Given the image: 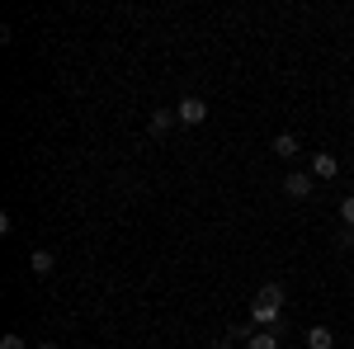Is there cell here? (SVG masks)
<instances>
[{
  "mask_svg": "<svg viewBox=\"0 0 354 349\" xmlns=\"http://www.w3.org/2000/svg\"><path fill=\"white\" fill-rule=\"evenodd\" d=\"M28 269H33L38 279H48V274L57 269V255L53 250H33V255H28Z\"/></svg>",
  "mask_w": 354,
  "mask_h": 349,
  "instance_id": "8",
  "label": "cell"
},
{
  "mask_svg": "<svg viewBox=\"0 0 354 349\" xmlns=\"http://www.w3.org/2000/svg\"><path fill=\"white\" fill-rule=\"evenodd\" d=\"M0 349H28V340H24V335H15V330H10V335H0Z\"/></svg>",
  "mask_w": 354,
  "mask_h": 349,
  "instance_id": "10",
  "label": "cell"
},
{
  "mask_svg": "<svg viewBox=\"0 0 354 349\" xmlns=\"http://www.w3.org/2000/svg\"><path fill=\"white\" fill-rule=\"evenodd\" d=\"M33 349H57V340H38V345H33Z\"/></svg>",
  "mask_w": 354,
  "mask_h": 349,
  "instance_id": "14",
  "label": "cell"
},
{
  "mask_svg": "<svg viewBox=\"0 0 354 349\" xmlns=\"http://www.w3.org/2000/svg\"><path fill=\"white\" fill-rule=\"evenodd\" d=\"M312 189H317L312 170H288V175H283V194H288V198H312Z\"/></svg>",
  "mask_w": 354,
  "mask_h": 349,
  "instance_id": "1",
  "label": "cell"
},
{
  "mask_svg": "<svg viewBox=\"0 0 354 349\" xmlns=\"http://www.w3.org/2000/svg\"><path fill=\"white\" fill-rule=\"evenodd\" d=\"M340 245H345V250H354V227H345V232H340Z\"/></svg>",
  "mask_w": 354,
  "mask_h": 349,
  "instance_id": "12",
  "label": "cell"
},
{
  "mask_svg": "<svg viewBox=\"0 0 354 349\" xmlns=\"http://www.w3.org/2000/svg\"><path fill=\"white\" fill-rule=\"evenodd\" d=\"M335 175H340V161L330 151H317L312 156V180H335Z\"/></svg>",
  "mask_w": 354,
  "mask_h": 349,
  "instance_id": "4",
  "label": "cell"
},
{
  "mask_svg": "<svg viewBox=\"0 0 354 349\" xmlns=\"http://www.w3.org/2000/svg\"><path fill=\"white\" fill-rule=\"evenodd\" d=\"M330 345H335L330 326H312V330H307V349H330Z\"/></svg>",
  "mask_w": 354,
  "mask_h": 349,
  "instance_id": "9",
  "label": "cell"
},
{
  "mask_svg": "<svg viewBox=\"0 0 354 349\" xmlns=\"http://www.w3.org/2000/svg\"><path fill=\"white\" fill-rule=\"evenodd\" d=\"M175 123H180V113H175V109H151V137H165Z\"/></svg>",
  "mask_w": 354,
  "mask_h": 349,
  "instance_id": "7",
  "label": "cell"
},
{
  "mask_svg": "<svg viewBox=\"0 0 354 349\" xmlns=\"http://www.w3.org/2000/svg\"><path fill=\"white\" fill-rule=\"evenodd\" d=\"M232 345H236L232 335H222V340H213V349H232Z\"/></svg>",
  "mask_w": 354,
  "mask_h": 349,
  "instance_id": "13",
  "label": "cell"
},
{
  "mask_svg": "<svg viewBox=\"0 0 354 349\" xmlns=\"http://www.w3.org/2000/svg\"><path fill=\"white\" fill-rule=\"evenodd\" d=\"M175 113H180V123H185V128H198V123H203V118H208V104H203V100H198V95H185V100H180V109H175Z\"/></svg>",
  "mask_w": 354,
  "mask_h": 349,
  "instance_id": "2",
  "label": "cell"
},
{
  "mask_svg": "<svg viewBox=\"0 0 354 349\" xmlns=\"http://www.w3.org/2000/svg\"><path fill=\"white\" fill-rule=\"evenodd\" d=\"M279 340H283V326H274V330H250L245 349H279Z\"/></svg>",
  "mask_w": 354,
  "mask_h": 349,
  "instance_id": "6",
  "label": "cell"
},
{
  "mask_svg": "<svg viewBox=\"0 0 354 349\" xmlns=\"http://www.w3.org/2000/svg\"><path fill=\"white\" fill-rule=\"evenodd\" d=\"M270 151L279 156V161H298V151H302V147H298V137H293V133H279V137L270 142Z\"/></svg>",
  "mask_w": 354,
  "mask_h": 349,
  "instance_id": "5",
  "label": "cell"
},
{
  "mask_svg": "<svg viewBox=\"0 0 354 349\" xmlns=\"http://www.w3.org/2000/svg\"><path fill=\"white\" fill-rule=\"evenodd\" d=\"M255 302H265V307H279V312H283V302H288V288H283L279 279H270V283H260V288H255Z\"/></svg>",
  "mask_w": 354,
  "mask_h": 349,
  "instance_id": "3",
  "label": "cell"
},
{
  "mask_svg": "<svg viewBox=\"0 0 354 349\" xmlns=\"http://www.w3.org/2000/svg\"><path fill=\"white\" fill-rule=\"evenodd\" d=\"M340 222L354 227V194H350V198H340Z\"/></svg>",
  "mask_w": 354,
  "mask_h": 349,
  "instance_id": "11",
  "label": "cell"
}]
</instances>
